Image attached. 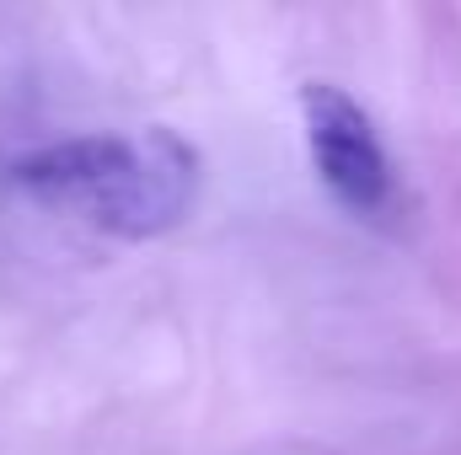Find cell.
Segmentation results:
<instances>
[{
	"instance_id": "cell-1",
	"label": "cell",
	"mask_w": 461,
	"mask_h": 455,
	"mask_svg": "<svg viewBox=\"0 0 461 455\" xmlns=\"http://www.w3.org/2000/svg\"><path fill=\"white\" fill-rule=\"evenodd\" d=\"M11 183L113 236H156L188 215L199 193V150L177 129L81 134L22 156Z\"/></svg>"
},
{
	"instance_id": "cell-2",
	"label": "cell",
	"mask_w": 461,
	"mask_h": 455,
	"mask_svg": "<svg viewBox=\"0 0 461 455\" xmlns=\"http://www.w3.org/2000/svg\"><path fill=\"white\" fill-rule=\"evenodd\" d=\"M301 118H306V150H312L322 188L359 215L381 210L392 193V161L375 139L370 113L348 92L328 86V81H312L301 92Z\"/></svg>"
}]
</instances>
